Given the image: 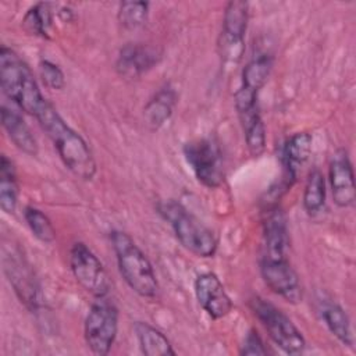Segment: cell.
<instances>
[{"label": "cell", "instance_id": "obj_1", "mask_svg": "<svg viewBox=\"0 0 356 356\" xmlns=\"http://www.w3.org/2000/svg\"><path fill=\"white\" fill-rule=\"evenodd\" d=\"M40 128L51 140L63 164L81 181H92L97 165L95 156L79 132H76L46 100L35 115Z\"/></svg>", "mask_w": 356, "mask_h": 356}, {"label": "cell", "instance_id": "obj_2", "mask_svg": "<svg viewBox=\"0 0 356 356\" xmlns=\"http://www.w3.org/2000/svg\"><path fill=\"white\" fill-rule=\"evenodd\" d=\"M0 86L19 110L32 117L47 100L29 65L7 46L0 47Z\"/></svg>", "mask_w": 356, "mask_h": 356}, {"label": "cell", "instance_id": "obj_3", "mask_svg": "<svg viewBox=\"0 0 356 356\" xmlns=\"http://www.w3.org/2000/svg\"><path fill=\"white\" fill-rule=\"evenodd\" d=\"M110 242L115 254L118 271L127 285L140 298H154L159 292V281L145 252L124 231H111Z\"/></svg>", "mask_w": 356, "mask_h": 356}, {"label": "cell", "instance_id": "obj_4", "mask_svg": "<svg viewBox=\"0 0 356 356\" xmlns=\"http://www.w3.org/2000/svg\"><path fill=\"white\" fill-rule=\"evenodd\" d=\"M157 213L171 227L177 241L188 252L202 259L216 254L217 238L214 232L184 204L174 199L161 200L157 204Z\"/></svg>", "mask_w": 356, "mask_h": 356}, {"label": "cell", "instance_id": "obj_5", "mask_svg": "<svg viewBox=\"0 0 356 356\" xmlns=\"http://www.w3.org/2000/svg\"><path fill=\"white\" fill-rule=\"evenodd\" d=\"M250 310L267 331L271 341L286 355H300L306 348V339L293 321L275 305L253 296L249 302Z\"/></svg>", "mask_w": 356, "mask_h": 356}, {"label": "cell", "instance_id": "obj_6", "mask_svg": "<svg viewBox=\"0 0 356 356\" xmlns=\"http://www.w3.org/2000/svg\"><path fill=\"white\" fill-rule=\"evenodd\" d=\"M249 24V3L228 1L224 8L221 31L217 40L218 54L225 65H238L245 53V36Z\"/></svg>", "mask_w": 356, "mask_h": 356}, {"label": "cell", "instance_id": "obj_7", "mask_svg": "<svg viewBox=\"0 0 356 356\" xmlns=\"http://www.w3.org/2000/svg\"><path fill=\"white\" fill-rule=\"evenodd\" d=\"M118 320L117 306L104 298L90 306L83 323V337L93 355L106 356L111 350L118 332Z\"/></svg>", "mask_w": 356, "mask_h": 356}, {"label": "cell", "instance_id": "obj_8", "mask_svg": "<svg viewBox=\"0 0 356 356\" xmlns=\"http://www.w3.org/2000/svg\"><path fill=\"white\" fill-rule=\"evenodd\" d=\"M184 157L199 184L209 189L224 182V159L220 146L210 138L193 139L184 145Z\"/></svg>", "mask_w": 356, "mask_h": 356}, {"label": "cell", "instance_id": "obj_9", "mask_svg": "<svg viewBox=\"0 0 356 356\" xmlns=\"http://www.w3.org/2000/svg\"><path fill=\"white\" fill-rule=\"evenodd\" d=\"M70 267L76 282L92 296L102 299L110 292L111 284L102 260L83 242H75L70 250Z\"/></svg>", "mask_w": 356, "mask_h": 356}, {"label": "cell", "instance_id": "obj_10", "mask_svg": "<svg viewBox=\"0 0 356 356\" xmlns=\"http://www.w3.org/2000/svg\"><path fill=\"white\" fill-rule=\"evenodd\" d=\"M260 274L271 292L291 305H298L303 299V289L288 254H261Z\"/></svg>", "mask_w": 356, "mask_h": 356}, {"label": "cell", "instance_id": "obj_11", "mask_svg": "<svg viewBox=\"0 0 356 356\" xmlns=\"http://www.w3.org/2000/svg\"><path fill=\"white\" fill-rule=\"evenodd\" d=\"M193 292L199 306L213 320L224 318L232 312V299L214 273L199 274L193 282Z\"/></svg>", "mask_w": 356, "mask_h": 356}, {"label": "cell", "instance_id": "obj_12", "mask_svg": "<svg viewBox=\"0 0 356 356\" xmlns=\"http://www.w3.org/2000/svg\"><path fill=\"white\" fill-rule=\"evenodd\" d=\"M328 182L334 203L341 209H348L355 204V177L352 161L345 149H338L328 165Z\"/></svg>", "mask_w": 356, "mask_h": 356}, {"label": "cell", "instance_id": "obj_13", "mask_svg": "<svg viewBox=\"0 0 356 356\" xmlns=\"http://www.w3.org/2000/svg\"><path fill=\"white\" fill-rule=\"evenodd\" d=\"M163 53L150 44L145 43H127L124 44L115 60L117 72L128 79H135L142 76L154 68Z\"/></svg>", "mask_w": 356, "mask_h": 356}, {"label": "cell", "instance_id": "obj_14", "mask_svg": "<svg viewBox=\"0 0 356 356\" xmlns=\"http://www.w3.org/2000/svg\"><path fill=\"white\" fill-rule=\"evenodd\" d=\"M3 266L4 273L21 302L31 309L36 307L39 305V288L24 257L21 259V254L13 250L10 254L4 252Z\"/></svg>", "mask_w": 356, "mask_h": 356}, {"label": "cell", "instance_id": "obj_15", "mask_svg": "<svg viewBox=\"0 0 356 356\" xmlns=\"http://www.w3.org/2000/svg\"><path fill=\"white\" fill-rule=\"evenodd\" d=\"M312 145L313 138L309 132H295L285 140L281 154L284 167V189H288L296 181L300 168L312 154Z\"/></svg>", "mask_w": 356, "mask_h": 356}, {"label": "cell", "instance_id": "obj_16", "mask_svg": "<svg viewBox=\"0 0 356 356\" xmlns=\"http://www.w3.org/2000/svg\"><path fill=\"white\" fill-rule=\"evenodd\" d=\"M0 117L1 125L14 146L28 156H36L39 152L38 140L19 111L3 104L0 108Z\"/></svg>", "mask_w": 356, "mask_h": 356}, {"label": "cell", "instance_id": "obj_17", "mask_svg": "<svg viewBox=\"0 0 356 356\" xmlns=\"http://www.w3.org/2000/svg\"><path fill=\"white\" fill-rule=\"evenodd\" d=\"M318 313L328 331L343 345L355 348V335L348 313L334 300L321 299L318 302Z\"/></svg>", "mask_w": 356, "mask_h": 356}, {"label": "cell", "instance_id": "obj_18", "mask_svg": "<svg viewBox=\"0 0 356 356\" xmlns=\"http://www.w3.org/2000/svg\"><path fill=\"white\" fill-rule=\"evenodd\" d=\"M177 104V93L171 85L161 86L143 108L145 120L152 129L161 128L172 115Z\"/></svg>", "mask_w": 356, "mask_h": 356}, {"label": "cell", "instance_id": "obj_19", "mask_svg": "<svg viewBox=\"0 0 356 356\" xmlns=\"http://www.w3.org/2000/svg\"><path fill=\"white\" fill-rule=\"evenodd\" d=\"M135 335L145 356H174V350L170 339L156 327L145 321L135 323Z\"/></svg>", "mask_w": 356, "mask_h": 356}, {"label": "cell", "instance_id": "obj_20", "mask_svg": "<svg viewBox=\"0 0 356 356\" xmlns=\"http://www.w3.org/2000/svg\"><path fill=\"white\" fill-rule=\"evenodd\" d=\"M274 65V57L268 51H260L254 54L243 67L242 71V88L260 93L267 83Z\"/></svg>", "mask_w": 356, "mask_h": 356}, {"label": "cell", "instance_id": "obj_21", "mask_svg": "<svg viewBox=\"0 0 356 356\" xmlns=\"http://www.w3.org/2000/svg\"><path fill=\"white\" fill-rule=\"evenodd\" d=\"M238 117L242 125L243 138H245V143L249 154L253 157L261 156L266 150L267 135H266V125L260 114V108L245 113Z\"/></svg>", "mask_w": 356, "mask_h": 356}, {"label": "cell", "instance_id": "obj_22", "mask_svg": "<svg viewBox=\"0 0 356 356\" xmlns=\"http://www.w3.org/2000/svg\"><path fill=\"white\" fill-rule=\"evenodd\" d=\"M18 178L15 165L6 154L0 157V209L6 214H13L18 204Z\"/></svg>", "mask_w": 356, "mask_h": 356}, {"label": "cell", "instance_id": "obj_23", "mask_svg": "<svg viewBox=\"0 0 356 356\" xmlns=\"http://www.w3.org/2000/svg\"><path fill=\"white\" fill-rule=\"evenodd\" d=\"M325 199L327 184L324 174L318 168H314L307 175L302 196V204L306 214L310 217H316L317 214H320L325 207Z\"/></svg>", "mask_w": 356, "mask_h": 356}, {"label": "cell", "instance_id": "obj_24", "mask_svg": "<svg viewBox=\"0 0 356 356\" xmlns=\"http://www.w3.org/2000/svg\"><path fill=\"white\" fill-rule=\"evenodd\" d=\"M51 8L49 3H36L32 6L22 18L24 29L33 36L49 38V31L51 26Z\"/></svg>", "mask_w": 356, "mask_h": 356}, {"label": "cell", "instance_id": "obj_25", "mask_svg": "<svg viewBox=\"0 0 356 356\" xmlns=\"http://www.w3.org/2000/svg\"><path fill=\"white\" fill-rule=\"evenodd\" d=\"M24 218L32 235L40 242L51 243L56 239V229L51 224V220L40 209L35 206H26L24 209Z\"/></svg>", "mask_w": 356, "mask_h": 356}, {"label": "cell", "instance_id": "obj_26", "mask_svg": "<svg viewBox=\"0 0 356 356\" xmlns=\"http://www.w3.org/2000/svg\"><path fill=\"white\" fill-rule=\"evenodd\" d=\"M150 4L147 1H122L118 6V21L122 28L135 31L142 28L149 18Z\"/></svg>", "mask_w": 356, "mask_h": 356}, {"label": "cell", "instance_id": "obj_27", "mask_svg": "<svg viewBox=\"0 0 356 356\" xmlns=\"http://www.w3.org/2000/svg\"><path fill=\"white\" fill-rule=\"evenodd\" d=\"M39 74L42 82L51 90H63L65 88V75L60 65L43 58L39 61Z\"/></svg>", "mask_w": 356, "mask_h": 356}, {"label": "cell", "instance_id": "obj_28", "mask_svg": "<svg viewBox=\"0 0 356 356\" xmlns=\"http://www.w3.org/2000/svg\"><path fill=\"white\" fill-rule=\"evenodd\" d=\"M239 353L245 356H264L267 353V349L256 330L250 328L248 331V334L245 335L243 343L241 345Z\"/></svg>", "mask_w": 356, "mask_h": 356}]
</instances>
